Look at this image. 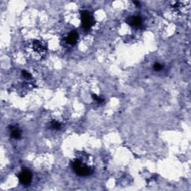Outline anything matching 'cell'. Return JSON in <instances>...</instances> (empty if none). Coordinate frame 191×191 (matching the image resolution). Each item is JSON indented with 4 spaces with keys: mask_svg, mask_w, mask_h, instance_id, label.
I'll return each instance as SVG.
<instances>
[{
    "mask_svg": "<svg viewBox=\"0 0 191 191\" xmlns=\"http://www.w3.org/2000/svg\"><path fill=\"white\" fill-rule=\"evenodd\" d=\"M72 167L78 176L81 177L88 176L93 172V167L89 166L86 163H84L82 159L76 158L73 161Z\"/></svg>",
    "mask_w": 191,
    "mask_h": 191,
    "instance_id": "obj_1",
    "label": "cell"
},
{
    "mask_svg": "<svg viewBox=\"0 0 191 191\" xmlns=\"http://www.w3.org/2000/svg\"><path fill=\"white\" fill-rule=\"evenodd\" d=\"M94 24L93 17L89 11H84L81 12V25L82 28L85 30H88Z\"/></svg>",
    "mask_w": 191,
    "mask_h": 191,
    "instance_id": "obj_2",
    "label": "cell"
},
{
    "mask_svg": "<svg viewBox=\"0 0 191 191\" xmlns=\"http://www.w3.org/2000/svg\"><path fill=\"white\" fill-rule=\"evenodd\" d=\"M32 173L31 171L24 170L19 174V182L23 185H29L32 181Z\"/></svg>",
    "mask_w": 191,
    "mask_h": 191,
    "instance_id": "obj_3",
    "label": "cell"
},
{
    "mask_svg": "<svg viewBox=\"0 0 191 191\" xmlns=\"http://www.w3.org/2000/svg\"><path fill=\"white\" fill-rule=\"evenodd\" d=\"M32 48L33 50L35 51V52L37 53V55H43L46 52L45 46L43 45V43L40 41H37L34 42L32 44Z\"/></svg>",
    "mask_w": 191,
    "mask_h": 191,
    "instance_id": "obj_4",
    "label": "cell"
},
{
    "mask_svg": "<svg viewBox=\"0 0 191 191\" xmlns=\"http://www.w3.org/2000/svg\"><path fill=\"white\" fill-rule=\"evenodd\" d=\"M79 40V34L75 31H72L69 33L67 37H66V42L69 45H75Z\"/></svg>",
    "mask_w": 191,
    "mask_h": 191,
    "instance_id": "obj_5",
    "label": "cell"
},
{
    "mask_svg": "<svg viewBox=\"0 0 191 191\" xmlns=\"http://www.w3.org/2000/svg\"><path fill=\"white\" fill-rule=\"evenodd\" d=\"M142 23V19L140 17L138 16H134V17H131L128 20V24L131 25L132 27L137 28L140 27Z\"/></svg>",
    "mask_w": 191,
    "mask_h": 191,
    "instance_id": "obj_6",
    "label": "cell"
},
{
    "mask_svg": "<svg viewBox=\"0 0 191 191\" xmlns=\"http://www.w3.org/2000/svg\"><path fill=\"white\" fill-rule=\"evenodd\" d=\"M11 136L14 139H19L21 137V131L17 127H11Z\"/></svg>",
    "mask_w": 191,
    "mask_h": 191,
    "instance_id": "obj_7",
    "label": "cell"
},
{
    "mask_svg": "<svg viewBox=\"0 0 191 191\" xmlns=\"http://www.w3.org/2000/svg\"><path fill=\"white\" fill-rule=\"evenodd\" d=\"M51 127L53 129H55V130H58V129L61 128V124L57 121H52L51 123Z\"/></svg>",
    "mask_w": 191,
    "mask_h": 191,
    "instance_id": "obj_8",
    "label": "cell"
},
{
    "mask_svg": "<svg viewBox=\"0 0 191 191\" xmlns=\"http://www.w3.org/2000/svg\"><path fill=\"white\" fill-rule=\"evenodd\" d=\"M92 97L96 101H97V102H99V103H101V102H103V101H104V99L101 98V97H99L97 95L93 94Z\"/></svg>",
    "mask_w": 191,
    "mask_h": 191,
    "instance_id": "obj_9",
    "label": "cell"
},
{
    "mask_svg": "<svg viewBox=\"0 0 191 191\" xmlns=\"http://www.w3.org/2000/svg\"><path fill=\"white\" fill-rule=\"evenodd\" d=\"M153 67H154V69L156 71H160L161 69H163V65L161 64V63H155L154 66H153Z\"/></svg>",
    "mask_w": 191,
    "mask_h": 191,
    "instance_id": "obj_10",
    "label": "cell"
},
{
    "mask_svg": "<svg viewBox=\"0 0 191 191\" xmlns=\"http://www.w3.org/2000/svg\"><path fill=\"white\" fill-rule=\"evenodd\" d=\"M23 75L25 79H31V74L26 71H23Z\"/></svg>",
    "mask_w": 191,
    "mask_h": 191,
    "instance_id": "obj_11",
    "label": "cell"
}]
</instances>
